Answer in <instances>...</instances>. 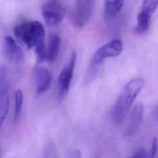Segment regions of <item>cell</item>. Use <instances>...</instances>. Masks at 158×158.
I'll return each instance as SVG.
<instances>
[{
  "label": "cell",
  "mask_w": 158,
  "mask_h": 158,
  "mask_svg": "<svg viewBox=\"0 0 158 158\" xmlns=\"http://www.w3.org/2000/svg\"><path fill=\"white\" fill-rule=\"evenodd\" d=\"M36 82V93L42 94L46 92L52 82V73L47 68L42 66L36 67L34 71Z\"/></svg>",
  "instance_id": "obj_8"
},
{
  "label": "cell",
  "mask_w": 158,
  "mask_h": 158,
  "mask_svg": "<svg viewBox=\"0 0 158 158\" xmlns=\"http://www.w3.org/2000/svg\"><path fill=\"white\" fill-rule=\"evenodd\" d=\"M157 139L155 138L152 141L149 158H154L157 152Z\"/></svg>",
  "instance_id": "obj_16"
},
{
  "label": "cell",
  "mask_w": 158,
  "mask_h": 158,
  "mask_svg": "<svg viewBox=\"0 0 158 158\" xmlns=\"http://www.w3.org/2000/svg\"><path fill=\"white\" fill-rule=\"evenodd\" d=\"M15 38L23 42L28 49H31L35 44L44 39L45 30L43 24L37 21L24 22L17 25L14 28Z\"/></svg>",
  "instance_id": "obj_3"
},
{
  "label": "cell",
  "mask_w": 158,
  "mask_h": 158,
  "mask_svg": "<svg viewBox=\"0 0 158 158\" xmlns=\"http://www.w3.org/2000/svg\"><path fill=\"white\" fill-rule=\"evenodd\" d=\"M144 80L136 77L127 83L113 106L111 117L115 125H120L124 120L135 99L143 88Z\"/></svg>",
  "instance_id": "obj_1"
},
{
  "label": "cell",
  "mask_w": 158,
  "mask_h": 158,
  "mask_svg": "<svg viewBox=\"0 0 158 158\" xmlns=\"http://www.w3.org/2000/svg\"><path fill=\"white\" fill-rule=\"evenodd\" d=\"M143 112L144 106L141 103H138L135 105L131 113L126 130V135L127 136H133L138 131L142 122Z\"/></svg>",
  "instance_id": "obj_9"
},
{
  "label": "cell",
  "mask_w": 158,
  "mask_h": 158,
  "mask_svg": "<svg viewBox=\"0 0 158 158\" xmlns=\"http://www.w3.org/2000/svg\"><path fill=\"white\" fill-rule=\"evenodd\" d=\"M9 101V95L0 96V127L4 121L8 112Z\"/></svg>",
  "instance_id": "obj_14"
},
{
  "label": "cell",
  "mask_w": 158,
  "mask_h": 158,
  "mask_svg": "<svg viewBox=\"0 0 158 158\" xmlns=\"http://www.w3.org/2000/svg\"><path fill=\"white\" fill-rule=\"evenodd\" d=\"M68 158H81V153L80 150H74L69 154Z\"/></svg>",
  "instance_id": "obj_18"
},
{
  "label": "cell",
  "mask_w": 158,
  "mask_h": 158,
  "mask_svg": "<svg viewBox=\"0 0 158 158\" xmlns=\"http://www.w3.org/2000/svg\"><path fill=\"white\" fill-rule=\"evenodd\" d=\"M60 40L59 36L56 34L51 35L49 40L48 48L46 51L47 59L49 62H53L57 59L60 49Z\"/></svg>",
  "instance_id": "obj_11"
},
{
  "label": "cell",
  "mask_w": 158,
  "mask_h": 158,
  "mask_svg": "<svg viewBox=\"0 0 158 158\" xmlns=\"http://www.w3.org/2000/svg\"><path fill=\"white\" fill-rule=\"evenodd\" d=\"M4 54L8 60L15 67H20L24 60L23 53L15 40L10 36H6L4 40Z\"/></svg>",
  "instance_id": "obj_7"
},
{
  "label": "cell",
  "mask_w": 158,
  "mask_h": 158,
  "mask_svg": "<svg viewBox=\"0 0 158 158\" xmlns=\"http://www.w3.org/2000/svg\"><path fill=\"white\" fill-rule=\"evenodd\" d=\"M123 50L121 40H112L99 48L93 54L86 75V81L89 82L96 76L99 67L104 59L119 56Z\"/></svg>",
  "instance_id": "obj_2"
},
{
  "label": "cell",
  "mask_w": 158,
  "mask_h": 158,
  "mask_svg": "<svg viewBox=\"0 0 158 158\" xmlns=\"http://www.w3.org/2000/svg\"><path fill=\"white\" fill-rule=\"evenodd\" d=\"M0 157H1V148H0Z\"/></svg>",
  "instance_id": "obj_19"
},
{
  "label": "cell",
  "mask_w": 158,
  "mask_h": 158,
  "mask_svg": "<svg viewBox=\"0 0 158 158\" xmlns=\"http://www.w3.org/2000/svg\"><path fill=\"white\" fill-rule=\"evenodd\" d=\"M77 54L73 51L68 64L62 70L58 79L59 98L63 99L68 93L75 65Z\"/></svg>",
  "instance_id": "obj_6"
},
{
  "label": "cell",
  "mask_w": 158,
  "mask_h": 158,
  "mask_svg": "<svg viewBox=\"0 0 158 158\" xmlns=\"http://www.w3.org/2000/svg\"><path fill=\"white\" fill-rule=\"evenodd\" d=\"M94 7V0H76L72 14V20L77 27H83L91 18Z\"/></svg>",
  "instance_id": "obj_5"
},
{
  "label": "cell",
  "mask_w": 158,
  "mask_h": 158,
  "mask_svg": "<svg viewBox=\"0 0 158 158\" xmlns=\"http://www.w3.org/2000/svg\"><path fill=\"white\" fill-rule=\"evenodd\" d=\"M41 12L46 23L53 26L62 21L65 9L59 0H48L43 5Z\"/></svg>",
  "instance_id": "obj_4"
},
{
  "label": "cell",
  "mask_w": 158,
  "mask_h": 158,
  "mask_svg": "<svg viewBox=\"0 0 158 158\" xmlns=\"http://www.w3.org/2000/svg\"><path fill=\"white\" fill-rule=\"evenodd\" d=\"M7 68L5 65L0 66V96L9 94V83Z\"/></svg>",
  "instance_id": "obj_13"
},
{
  "label": "cell",
  "mask_w": 158,
  "mask_h": 158,
  "mask_svg": "<svg viewBox=\"0 0 158 158\" xmlns=\"http://www.w3.org/2000/svg\"><path fill=\"white\" fill-rule=\"evenodd\" d=\"M14 100H15V107H14V122H16L20 117L22 109L23 94L22 90L17 89L15 91Z\"/></svg>",
  "instance_id": "obj_12"
},
{
  "label": "cell",
  "mask_w": 158,
  "mask_h": 158,
  "mask_svg": "<svg viewBox=\"0 0 158 158\" xmlns=\"http://www.w3.org/2000/svg\"><path fill=\"white\" fill-rule=\"evenodd\" d=\"M124 0H104L103 13L104 17L110 19L115 17L122 10Z\"/></svg>",
  "instance_id": "obj_10"
},
{
  "label": "cell",
  "mask_w": 158,
  "mask_h": 158,
  "mask_svg": "<svg viewBox=\"0 0 158 158\" xmlns=\"http://www.w3.org/2000/svg\"><path fill=\"white\" fill-rule=\"evenodd\" d=\"M130 158H148V154L144 149H140Z\"/></svg>",
  "instance_id": "obj_17"
},
{
  "label": "cell",
  "mask_w": 158,
  "mask_h": 158,
  "mask_svg": "<svg viewBox=\"0 0 158 158\" xmlns=\"http://www.w3.org/2000/svg\"><path fill=\"white\" fill-rule=\"evenodd\" d=\"M34 47H35V51L37 61L39 63L42 62L46 59V51L44 39L41 40V41L38 42Z\"/></svg>",
  "instance_id": "obj_15"
}]
</instances>
